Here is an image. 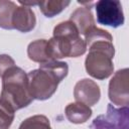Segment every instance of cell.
I'll use <instances>...</instances> for the list:
<instances>
[{"label": "cell", "mask_w": 129, "mask_h": 129, "mask_svg": "<svg viewBox=\"0 0 129 129\" xmlns=\"http://www.w3.org/2000/svg\"><path fill=\"white\" fill-rule=\"evenodd\" d=\"M98 23L117 28L124 23V13L118 0H100L95 5Z\"/></svg>", "instance_id": "277c9868"}, {"label": "cell", "mask_w": 129, "mask_h": 129, "mask_svg": "<svg viewBox=\"0 0 129 129\" xmlns=\"http://www.w3.org/2000/svg\"><path fill=\"white\" fill-rule=\"evenodd\" d=\"M18 129H51V127L46 116L34 115L22 121Z\"/></svg>", "instance_id": "5bb4252c"}, {"label": "cell", "mask_w": 129, "mask_h": 129, "mask_svg": "<svg viewBox=\"0 0 129 129\" xmlns=\"http://www.w3.org/2000/svg\"><path fill=\"white\" fill-rule=\"evenodd\" d=\"M86 41L81 38L75 24L68 20L53 28V36L47 40V52L51 59L78 57L86 52Z\"/></svg>", "instance_id": "7a4b0ae2"}, {"label": "cell", "mask_w": 129, "mask_h": 129, "mask_svg": "<svg viewBox=\"0 0 129 129\" xmlns=\"http://www.w3.org/2000/svg\"><path fill=\"white\" fill-rule=\"evenodd\" d=\"M128 69H122L115 73L109 83V99L114 105L128 107L129 93H128Z\"/></svg>", "instance_id": "8992f818"}, {"label": "cell", "mask_w": 129, "mask_h": 129, "mask_svg": "<svg viewBox=\"0 0 129 129\" xmlns=\"http://www.w3.org/2000/svg\"><path fill=\"white\" fill-rule=\"evenodd\" d=\"M15 66L14 59L8 54H0V78L12 67Z\"/></svg>", "instance_id": "2e32d148"}, {"label": "cell", "mask_w": 129, "mask_h": 129, "mask_svg": "<svg viewBox=\"0 0 129 129\" xmlns=\"http://www.w3.org/2000/svg\"><path fill=\"white\" fill-rule=\"evenodd\" d=\"M14 113L8 107L0 102V129H9L13 120Z\"/></svg>", "instance_id": "9a60e30c"}, {"label": "cell", "mask_w": 129, "mask_h": 129, "mask_svg": "<svg viewBox=\"0 0 129 129\" xmlns=\"http://www.w3.org/2000/svg\"><path fill=\"white\" fill-rule=\"evenodd\" d=\"M17 5L8 0H0V27L3 29H13L12 16Z\"/></svg>", "instance_id": "4fadbf2b"}, {"label": "cell", "mask_w": 129, "mask_h": 129, "mask_svg": "<svg viewBox=\"0 0 129 129\" xmlns=\"http://www.w3.org/2000/svg\"><path fill=\"white\" fill-rule=\"evenodd\" d=\"M27 54L29 59L38 63H44L52 60L47 52V40L46 39H36L28 44Z\"/></svg>", "instance_id": "8fae6325"}, {"label": "cell", "mask_w": 129, "mask_h": 129, "mask_svg": "<svg viewBox=\"0 0 129 129\" xmlns=\"http://www.w3.org/2000/svg\"><path fill=\"white\" fill-rule=\"evenodd\" d=\"M69 66L56 59L39 64V69L27 74L28 88L32 99L44 101L49 99L56 91L58 84L67 77Z\"/></svg>", "instance_id": "6da1fadb"}, {"label": "cell", "mask_w": 129, "mask_h": 129, "mask_svg": "<svg viewBox=\"0 0 129 129\" xmlns=\"http://www.w3.org/2000/svg\"><path fill=\"white\" fill-rule=\"evenodd\" d=\"M75 100L87 106L97 104L101 97V90L98 84L90 79H83L79 81L74 89Z\"/></svg>", "instance_id": "52a82bcc"}, {"label": "cell", "mask_w": 129, "mask_h": 129, "mask_svg": "<svg viewBox=\"0 0 129 129\" xmlns=\"http://www.w3.org/2000/svg\"><path fill=\"white\" fill-rule=\"evenodd\" d=\"M70 21H72L77 27L80 34L85 35L91 28L95 26V20L93 13L90 7H79L77 8L70 17Z\"/></svg>", "instance_id": "9c48e42d"}, {"label": "cell", "mask_w": 129, "mask_h": 129, "mask_svg": "<svg viewBox=\"0 0 129 129\" xmlns=\"http://www.w3.org/2000/svg\"><path fill=\"white\" fill-rule=\"evenodd\" d=\"M36 24V18L33 10L27 6H17L12 16L13 29L21 32L31 31Z\"/></svg>", "instance_id": "ba28073f"}, {"label": "cell", "mask_w": 129, "mask_h": 129, "mask_svg": "<svg viewBox=\"0 0 129 129\" xmlns=\"http://www.w3.org/2000/svg\"><path fill=\"white\" fill-rule=\"evenodd\" d=\"M128 107L117 109L109 104L107 112L94 119L91 129H128Z\"/></svg>", "instance_id": "5b68a950"}, {"label": "cell", "mask_w": 129, "mask_h": 129, "mask_svg": "<svg viewBox=\"0 0 129 129\" xmlns=\"http://www.w3.org/2000/svg\"><path fill=\"white\" fill-rule=\"evenodd\" d=\"M70 1L62 0H47L37 2V5L45 17H53L64 10L70 5Z\"/></svg>", "instance_id": "7c38bea8"}, {"label": "cell", "mask_w": 129, "mask_h": 129, "mask_svg": "<svg viewBox=\"0 0 129 129\" xmlns=\"http://www.w3.org/2000/svg\"><path fill=\"white\" fill-rule=\"evenodd\" d=\"M67 119L75 124H82L87 122L92 116V109L82 103L76 102L69 104L64 109Z\"/></svg>", "instance_id": "30bf717a"}, {"label": "cell", "mask_w": 129, "mask_h": 129, "mask_svg": "<svg viewBox=\"0 0 129 129\" xmlns=\"http://www.w3.org/2000/svg\"><path fill=\"white\" fill-rule=\"evenodd\" d=\"M29 93L28 78L25 72L14 66L2 76L0 102L13 112L27 107L32 102Z\"/></svg>", "instance_id": "3957f363"}]
</instances>
